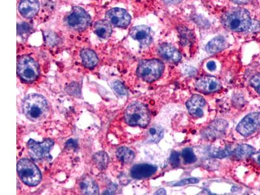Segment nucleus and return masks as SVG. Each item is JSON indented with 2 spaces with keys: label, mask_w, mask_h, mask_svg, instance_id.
I'll return each instance as SVG.
<instances>
[{
  "label": "nucleus",
  "mask_w": 260,
  "mask_h": 195,
  "mask_svg": "<svg viewBox=\"0 0 260 195\" xmlns=\"http://www.w3.org/2000/svg\"><path fill=\"white\" fill-rule=\"evenodd\" d=\"M22 110L25 117L32 121H40L47 117L49 105L45 97L38 94H30L25 97Z\"/></svg>",
  "instance_id": "f257e3e1"
},
{
  "label": "nucleus",
  "mask_w": 260,
  "mask_h": 195,
  "mask_svg": "<svg viewBox=\"0 0 260 195\" xmlns=\"http://www.w3.org/2000/svg\"><path fill=\"white\" fill-rule=\"evenodd\" d=\"M222 23L224 27L231 31L243 32L251 27L252 20L246 9L237 8L228 11L222 16Z\"/></svg>",
  "instance_id": "f03ea898"
},
{
  "label": "nucleus",
  "mask_w": 260,
  "mask_h": 195,
  "mask_svg": "<svg viewBox=\"0 0 260 195\" xmlns=\"http://www.w3.org/2000/svg\"><path fill=\"white\" fill-rule=\"evenodd\" d=\"M124 119L129 126L145 127L149 124V111L142 103L135 102L127 107L124 113Z\"/></svg>",
  "instance_id": "7ed1b4c3"
},
{
  "label": "nucleus",
  "mask_w": 260,
  "mask_h": 195,
  "mask_svg": "<svg viewBox=\"0 0 260 195\" xmlns=\"http://www.w3.org/2000/svg\"><path fill=\"white\" fill-rule=\"evenodd\" d=\"M17 172L21 180L29 186H36L42 180L40 170L28 159H22L18 162Z\"/></svg>",
  "instance_id": "20e7f679"
},
{
  "label": "nucleus",
  "mask_w": 260,
  "mask_h": 195,
  "mask_svg": "<svg viewBox=\"0 0 260 195\" xmlns=\"http://www.w3.org/2000/svg\"><path fill=\"white\" fill-rule=\"evenodd\" d=\"M164 70V64L159 60H143L139 64L137 74L143 80L151 83L161 76Z\"/></svg>",
  "instance_id": "39448f33"
},
{
  "label": "nucleus",
  "mask_w": 260,
  "mask_h": 195,
  "mask_svg": "<svg viewBox=\"0 0 260 195\" xmlns=\"http://www.w3.org/2000/svg\"><path fill=\"white\" fill-rule=\"evenodd\" d=\"M17 73L25 82H32L39 77V64L31 57L23 55L18 59Z\"/></svg>",
  "instance_id": "423d86ee"
},
{
  "label": "nucleus",
  "mask_w": 260,
  "mask_h": 195,
  "mask_svg": "<svg viewBox=\"0 0 260 195\" xmlns=\"http://www.w3.org/2000/svg\"><path fill=\"white\" fill-rule=\"evenodd\" d=\"M66 24L74 31H83L91 24V18L85 9L74 7L67 16Z\"/></svg>",
  "instance_id": "0eeeda50"
},
{
  "label": "nucleus",
  "mask_w": 260,
  "mask_h": 195,
  "mask_svg": "<svg viewBox=\"0 0 260 195\" xmlns=\"http://www.w3.org/2000/svg\"><path fill=\"white\" fill-rule=\"evenodd\" d=\"M53 144L54 142L52 139H45L42 143L36 142V141L30 139L27 143V148H28L30 157L34 161H37L52 159L50 152L53 147Z\"/></svg>",
  "instance_id": "6e6552de"
},
{
  "label": "nucleus",
  "mask_w": 260,
  "mask_h": 195,
  "mask_svg": "<svg viewBox=\"0 0 260 195\" xmlns=\"http://www.w3.org/2000/svg\"><path fill=\"white\" fill-rule=\"evenodd\" d=\"M260 126V113H252L246 116L237 127V131L247 137L256 132Z\"/></svg>",
  "instance_id": "1a4fd4ad"
},
{
  "label": "nucleus",
  "mask_w": 260,
  "mask_h": 195,
  "mask_svg": "<svg viewBox=\"0 0 260 195\" xmlns=\"http://www.w3.org/2000/svg\"><path fill=\"white\" fill-rule=\"evenodd\" d=\"M106 20L114 26L117 27H126L131 23L132 18L129 14L124 9L113 8L107 12Z\"/></svg>",
  "instance_id": "9d476101"
},
{
  "label": "nucleus",
  "mask_w": 260,
  "mask_h": 195,
  "mask_svg": "<svg viewBox=\"0 0 260 195\" xmlns=\"http://www.w3.org/2000/svg\"><path fill=\"white\" fill-rule=\"evenodd\" d=\"M129 35L135 41L139 42L141 47H147L152 43V31L146 25H138L133 27L130 31Z\"/></svg>",
  "instance_id": "9b49d317"
},
{
  "label": "nucleus",
  "mask_w": 260,
  "mask_h": 195,
  "mask_svg": "<svg viewBox=\"0 0 260 195\" xmlns=\"http://www.w3.org/2000/svg\"><path fill=\"white\" fill-rule=\"evenodd\" d=\"M196 88L203 93L209 94L217 91L221 88V83L215 77L204 76L197 81Z\"/></svg>",
  "instance_id": "f8f14e48"
},
{
  "label": "nucleus",
  "mask_w": 260,
  "mask_h": 195,
  "mask_svg": "<svg viewBox=\"0 0 260 195\" xmlns=\"http://www.w3.org/2000/svg\"><path fill=\"white\" fill-rule=\"evenodd\" d=\"M228 124L224 120H217L209 125L207 128L204 129L203 136L209 140H213L221 137L225 133Z\"/></svg>",
  "instance_id": "ddd939ff"
},
{
  "label": "nucleus",
  "mask_w": 260,
  "mask_h": 195,
  "mask_svg": "<svg viewBox=\"0 0 260 195\" xmlns=\"http://www.w3.org/2000/svg\"><path fill=\"white\" fill-rule=\"evenodd\" d=\"M206 105L204 98L201 95L194 94L187 102L186 106L192 117L201 118L204 115L203 109Z\"/></svg>",
  "instance_id": "4468645a"
},
{
  "label": "nucleus",
  "mask_w": 260,
  "mask_h": 195,
  "mask_svg": "<svg viewBox=\"0 0 260 195\" xmlns=\"http://www.w3.org/2000/svg\"><path fill=\"white\" fill-rule=\"evenodd\" d=\"M39 8L38 0H21L18 11L23 17L31 18L38 13Z\"/></svg>",
  "instance_id": "2eb2a0df"
},
{
  "label": "nucleus",
  "mask_w": 260,
  "mask_h": 195,
  "mask_svg": "<svg viewBox=\"0 0 260 195\" xmlns=\"http://www.w3.org/2000/svg\"><path fill=\"white\" fill-rule=\"evenodd\" d=\"M157 167L150 164H138L132 167L130 174L135 179L149 178L156 173Z\"/></svg>",
  "instance_id": "dca6fc26"
},
{
  "label": "nucleus",
  "mask_w": 260,
  "mask_h": 195,
  "mask_svg": "<svg viewBox=\"0 0 260 195\" xmlns=\"http://www.w3.org/2000/svg\"><path fill=\"white\" fill-rule=\"evenodd\" d=\"M158 53L162 58L171 62H178L182 59L180 53L173 46L164 43L158 48Z\"/></svg>",
  "instance_id": "f3484780"
},
{
  "label": "nucleus",
  "mask_w": 260,
  "mask_h": 195,
  "mask_svg": "<svg viewBox=\"0 0 260 195\" xmlns=\"http://www.w3.org/2000/svg\"><path fill=\"white\" fill-rule=\"evenodd\" d=\"M94 31L100 38L106 39L112 34V27L108 20H99L94 25Z\"/></svg>",
  "instance_id": "a211bd4d"
},
{
  "label": "nucleus",
  "mask_w": 260,
  "mask_h": 195,
  "mask_svg": "<svg viewBox=\"0 0 260 195\" xmlns=\"http://www.w3.org/2000/svg\"><path fill=\"white\" fill-rule=\"evenodd\" d=\"M81 191L84 194H98L99 193V187L97 183L90 176L83 178L80 183Z\"/></svg>",
  "instance_id": "6ab92c4d"
},
{
  "label": "nucleus",
  "mask_w": 260,
  "mask_h": 195,
  "mask_svg": "<svg viewBox=\"0 0 260 195\" xmlns=\"http://www.w3.org/2000/svg\"><path fill=\"white\" fill-rule=\"evenodd\" d=\"M83 65L88 69H92L99 63V59L96 53L90 49H83L81 52Z\"/></svg>",
  "instance_id": "aec40b11"
},
{
  "label": "nucleus",
  "mask_w": 260,
  "mask_h": 195,
  "mask_svg": "<svg viewBox=\"0 0 260 195\" xmlns=\"http://www.w3.org/2000/svg\"><path fill=\"white\" fill-rule=\"evenodd\" d=\"M226 39L222 36H218L209 42L206 47V52L210 54H214L223 50L226 47Z\"/></svg>",
  "instance_id": "412c9836"
},
{
  "label": "nucleus",
  "mask_w": 260,
  "mask_h": 195,
  "mask_svg": "<svg viewBox=\"0 0 260 195\" xmlns=\"http://www.w3.org/2000/svg\"><path fill=\"white\" fill-rule=\"evenodd\" d=\"M116 155L120 161L126 164H131L135 158V154L133 151L125 146L118 148Z\"/></svg>",
  "instance_id": "4be33fe9"
},
{
  "label": "nucleus",
  "mask_w": 260,
  "mask_h": 195,
  "mask_svg": "<svg viewBox=\"0 0 260 195\" xmlns=\"http://www.w3.org/2000/svg\"><path fill=\"white\" fill-rule=\"evenodd\" d=\"M254 148L248 145H241L236 148L234 153L237 158L243 159L254 154Z\"/></svg>",
  "instance_id": "5701e85b"
},
{
  "label": "nucleus",
  "mask_w": 260,
  "mask_h": 195,
  "mask_svg": "<svg viewBox=\"0 0 260 195\" xmlns=\"http://www.w3.org/2000/svg\"><path fill=\"white\" fill-rule=\"evenodd\" d=\"M164 136V131L161 127L153 126L148 131V141L152 143H158Z\"/></svg>",
  "instance_id": "b1692460"
},
{
  "label": "nucleus",
  "mask_w": 260,
  "mask_h": 195,
  "mask_svg": "<svg viewBox=\"0 0 260 195\" xmlns=\"http://www.w3.org/2000/svg\"><path fill=\"white\" fill-rule=\"evenodd\" d=\"M94 161L96 162V166L100 169L104 170L108 166L109 157L106 153L99 152L94 155Z\"/></svg>",
  "instance_id": "393cba45"
},
{
  "label": "nucleus",
  "mask_w": 260,
  "mask_h": 195,
  "mask_svg": "<svg viewBox=\"0 0 260 195\" xmlns=\"http://www.w3.org/2000/svg\"><path fill=\"white\" fill-rule=\"evenodd\" d=\"M182 156L186 164H192L197 161V157L195 156L193 151L189 148H185L183 150Z\"/></svg>",
  "instance_id": "a878e982"
},
{
  "label": "nucleus",
  "mask_w": 260,
  "mask_h": 195,
  "mask_svg": "<svg viewBox=\"0 0 260 195\" xmlns=\"http://www.w3.org/2000/svg\"><path fill=\"white\" fill-rule=\"evenodd\" d=\"M112 87L113 90H115L118 94L122 95V96L127 94V91L126 88H125V86L119 81H114L112 83Z\"/></svg>",
  "instance_id": "bb28decb"
},
{
  "label": "nucleus",
  "mask_w": 260,
  "mask_h": 195,
  "mask_svg": "<svg viewBox=\"0 0 260 195\" xmlns=\"http://www.w3.org/2000/svg\"><path fill=\"white\" fill-rule=\"evenodd\" d=\"M250 83L260 94V73L256 74V75L253 76L250 81Z\"/></svg>",
  "instance_id": "cd10ccee"
},
{
  "label": "nucleus",
  "mask_w": 260,
  "mask_h": 195,
  "mask_svg": "<svg viewBox=\"0 0 260 195\" xmlns=\"http://www.w3.org/2000/svg\"><path fill=\"white\" fill-rule=\"evenodd\" d=\"M199 182V180L197 178H187L181 180L174 185L175 186H183V185L187 184H192V183H197Z\"/></svg>",
  "instance_id": "c85d7f7f"
},
{
  "label": "nucleus",
  "mask_w": 260,
  "mask_h": 195,
  "mask_svg": "<svg viewBox=\"0 0 260 195\" xmlns=\"http://www.w3.org/2000/svg\"><path fill=\"white\" fill-rule=\"evenodd\" d=\"M232 152V149H226L219 151H214L213 155L218 158H222V157H226Z\"/></svg>",
  "instance_id": "c756f323"
},
{
  "label": "nucleus",
  "mask_w": 260,
  "mask_h": 195,
  "mask_svg": "<svg viewBox=\"0 0 260 195\" xmlns=\"http://www.w3.org/2000/svg\"><path fill=\"white\" fill-rule=\"evenodd\" d=\"M170 161L172 166H173L174 167H178L180 162V155H179V153L177 152H173L172 153Z\"/></svg>",
  "instance_id": "7c9ffc66"
},
{
  "label": "nucleus",
  "mask_w": 260,
  "mask_h": 195,
  "mask_svg": "<svg viewBox=\"0 0 260 195\" xmlns=\"http://www.w3.org/2000/svg\"><path fill=\"white\" fill-rule=\"evenodd\" d=\"M29 25L26 23H21L20 24H18V34H23L25 32L29 31Z\"/></svg>",
  "instance_id": "2f4dec72"
},
{
  "label": "nucleus",
  "mask_w": 260,
  "mask_h": 195,
  "mask_svg": "<svg viewBox=\"0 0 260 195\" xmlns=\"http://www.w3.org/2000/svg\"><path fill=\"white\" fill-rule=\"evenodd\" d=\"M206 67L210 71H214L217 68V65L214 61H209L206 64Z\"/></svg>",
  "instance_id": "473e14b6"
},
{
  "label": "nucleus",
  "mask_w": 260,
  "mask_h": 195,
  "mask_svg": "<svg viewBox=\"0 0 260 195\" xmlns=\"http://www.w3.org/2000/svg\"><path fill=\"white\" fill-rule=\"evenodd\" d=\"M67 146L68 147L75 148L77 146V143H76L75 140H70L67 143Z\"/></svg>",
  "instance_id": "72a5a7b5"
},
{
  "label": "nucleus",
  "mask_w": 260,
  "mask_h": 195,
  "mask_svg": "<svg viewBox=\"0 0 260 195\" xmlns=\"http://www.w3.org/2000/svg\"><path fill=\"white\" fill-rule=\"evenodd\" d=\"M253 158H254V161L257 162V164L260 166V152L256 153V154H254L252 155Z\"/></svg>",
  "instance_id": "f704fd0d"
},
{
  "label": "nucleus",
  "mask_w": 260,
  "mask_h": 195,
  "mask_svg": "<svg viewBox=\"0 0 260 195\" xmlns=\"http://www.w3.org/2000/svg\"><path fill=\"white\" fill-rule=\"evenodd\" d=\"M231 1L238 4H245L248 3L250 0H231Z\"/></svg>",
  "instance_id": "c9c22d12"
},
{
  "label": "nucleus",
  "mask_w": 260,
  "mask_h": 195,
  "mask_svg": "<svg viewBox=\"0 0 260 195\" xmlns=\"http://www.w3.org/2000/svg\"><path fill=\"white\" fill-rule=\"evenodd\" d=\"M180 0H164V2L169 5H175L177 4Z\"/></svg>",
  "instance_id": "e433bc0d"
},
{
  "label": "nucleus",
  "mask_w": 260,
  "mask_h": 195,
  "mask_svg": "<svg viewBox=\"0 0 260 195\" xmlns=\"http://www.w3.org/2000/svg\"><path fill=\"white\" fill-rule=\"evenodd\" d=\"M155 194H166V191H165L164 189H160L158 191H156L155 193Z\"/></svg>",
  "instance_id": "4c0bfd02"
}]
</instances>
